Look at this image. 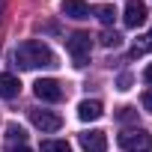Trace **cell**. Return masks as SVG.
<instances>
[{"label": "cell", "mask_w": 152, "mask_h": 152, "mask_svg": "<svg viewBox=\"0 0 152 152\" xmlns=\"http://www.w3.org/2000/svg\"><path fill=\"white\" fill-rule=\"evenodd\" d=\"M15 63L21 69H54L57 66V54L45 45V42H36V39H27L15 48Z\"/></svg>", "instance_id": "1"}, {"label": "cell", "mask_w": 152, "mask_h": 152, "mask_svg": "<svg viewBox=\"0 0 152 152\" xmlns=\"http://www.w3.org/2000/svg\"><path fill=\"white\" fill-rule=\"evenodd\" d=\"M66 48H69L75 66H87V60H90V48H93V36L84 33V30H78V33H72V36L66 39Z\"/></svg>", "instance_id": "2"}, {"label": "cell", "mask_w": 152, "mask_h": 152, "mask_svg": "<svg viewBox=\"0 0 152 152\" xmlns=\"http://www.w3.org/2000/svg\"><path fill=\"white\" fill-rule=\"evenodd\" d=\"M119 146L125 152H152V134L146 128H128L119 134Z\"/></svg>", "instance_id": "3"}, {"label": "cell", "mask_w": 152, "mask_h": 152, "mask_svg": "<svg viewBox=\"0 0 152 152\" xmlns=\"http://www.w3.org/2000/svg\"><path fill=\"white\" fill-rule=\"evenodd\" d=\"M33 93H36V99H42V102H63V87H60L54 78H39V81L33 84Z\"/></svg>", "instance_id": "4"}, {"label": "cell", "mask_w": 152, "mask_h": 152, "mask_svg": "<svg viewBox=\"0 0 152 152\" xmlns=\"http://www.w3.org/2000/svg\"><path fill=\"white\" fill-rule=\"evenodd\" d=\"M30 122H33L39 131H45V134L60 131V125H63V119H60L57 113H51V110H30Z\"/></svg>", "instance_id": "5"}, {"label": "cell", "mask_w": 152, "mask_h": 152, "mask_svg": "<svg viewBox=\"0 0 152 152\" xmlns=\"http://www.w3.org/2000/svg\"><path fill=\"white\" fill-rule=\"evenodd\" d=\"M146 3H140V0H128V3H125V12H122V24L125 27H140L143 21H146Z\"/></svg>", "instance_id": "6"}, {"label": "cell", "mask_w": 152, "mask_h": 152, "mask_svg": "<svg viewBox=\"0 0 152 152\" xmlns=\"http://www.w3.org/2000/svg\"><path fill=\"white\" fill-rule=\"evenodd\" d=\"M81 149L84 152H107V134L104 131H84L81 134Z\"/></svg>", "instance_id": "7"}, {"label": "cell", "mask_w": 152, "mask_h": 152, "mask_svg": "<svg viewBox=\"0 0 152 152\" xmlns=\"http://www.w3.org/2000/svg\"><path fill=\"white\" fill-rule=\"evenodd\" d=\"M102 113H104V107L96 99H84L78 104V119H84V122H96V119H102Z\"/></svg>", "instance_id": "8"}, {"label": "cell", "mask_w": 152, "mask_h": 152, "mask_svg": "<svg viewBox=\"0 0 152 152\" xmlns=\"http://www.w3.org/2000/svg\"><path fill=\"white\" fill-rule=\"evenodd\" d=\"M63 15L66 18H75V21H84L90 18V6H87V0H63Z\"/></svg>", "instance_id": "9"}, {"label": "cell", "mask_w": 152, "mask_h": 152, "mask_svg": "<svg viewBox=\"0 0 152 152\" xmlns=\"http://www.w3.org/2000/svg\"><path fill=\"white\" fill-rule=\"evenodd\" d=\"M21 93V81L15 75H0V96L3 99H15Z\"/></svg>", "instance_id": "10"}, {"label": "cell", "mask_w": 152, "mask_h": 152, "mask_svg": "<svg viewBox=\"0 0 152 152\" xmlns=\"http://www.w3.org/2000/svg\"><path fill=\"white\" fill-rule=\"evenodd\" d=\"M96 18H99L104 27H110V24H113V18H116V9H113L110 3H102V6H96Z\"/></svg>", "instance_id": "11"}, {"label": "cell", "mask_w": 152, "mask_h": 152, "mask_svg": "<svg viewBox=\"0 0 152 152\" xmlns=\"http://www.w3.org/2000/svg\"><path fill=\"white\" fill-rule=\"evenodd\" d=\"M99 42H102L104 48H119V45H122V36H119L116 30H104V33L99 36Z\"/></svg>", "instance_id": "12"}, {"label": "cell", "mask_w": 152, "mask_h": 152, "mask_svg": "<svg viewBox=\"0 0 152 152\" xmlns=\"http://www.w3.org/2000/svg\"><path fill=\"white\" fill-rule=\"evenodd\" d=\"M6 137H9V140H12V143H15V140H18V146H21V143H24V140H27V131H24V128H21V125H15V122H9V125H6Z\"/></svg>", "instance_id": "13"}, {"label": "cell", "mask_w": 152, "mask_h": 152, "mask_svg": "<svg viewBox=\"0 0 152 152\" xmlns=\"http://www.w3.org/2000/svg\"><path fill=\"white\" fill-rule=\"evenodd\" d=\"M140 54H152V30L134 45V51H131V57H140Z\"/></svg>", "instance_id": "14"}, {"label": "cell", "mask_w": 152, "mask_h": 152, "mask_svg": "<svg viewBox=\"0 0 152 152\" xmlns=\"http://www.w3.org/2000/svg\"><path fill=\"white\" fill-rule=\"evenodd\" d=\"M42 152H72L66 140H42Z\"/></svg>", "instance_id": "15"}, {"label": "cell", "mask_w": 152, "mask_h": 152, "mask_svg": "<svg viewBox=\"0 0 152 152\" xmlns=\"http://www.w3.org/2000/svg\"><path fill=\"white\" fill-rule=\"evenodd\" d=\"M116 119H122V122H131V119H137V110H134V107H119Z\"/></svg>", "instance_id": "16"}, {"label": "cell", "mask_w": 152, "mask_h": 152, "mask_svg": "<svg viewBox=\"0 0 152 152\" xmlns=\"http://www.w3.org/2000/svg\"><path fill=\"white\" fill-rule=\"evenodd\" d=\"M131 81H134L131 75H128V72H122V75H119V81H116V90H131Z\"/></svg>", "instance_id": "17"}, {"label": "cell", "mask_w": 152, "mask_h": 152, "mask_svg": "<svg viewBox=\"0 0 152 152\" xmlns=\"http://www.w3.org/2000/svg\"><path fill=\"white\" fill-rule=\"evenodd\" d=\"M140 102H143V110H149V113H152V90H146Z\"/></svg>", "instance_id": "18"}, {"label": "cell", "mask_w": 152, "mask_h": 152, "mask_svg": "<svg viewBox=\"0 0 152 152\" xmlns=\"http://www.w3.org/2000/svg\"><path fill=\"white\" fill-rule=\"evenodd\" d=\"M143 81H146V84H152V66H146V72H143Z\"/></svg>", "instance_id": "19"}, {"label": "cell", "mask_w": 152, "mask_h": 152, "mask_svg": "<svg viewBox=\"0 0 152 152\" xmlns=\"http://www.w3.org/2000/svg\"><path fill=\"white\" fill-rule=\"evenodd\" d=\"M12 152H33V149H30V146H24V143H21V146H15V149H12Z\"/></svg>", "instance_id": "20"}, {"label": "cell", "mask_w": 152, "mask_h": 152, "mask_svg": "<svg viewBox=\"0 0 152 152\" xmlns=\"http://www.w3.org/2000/svg\"><path fill=\"white\" fill-rule=\"evenodd\" d=\"M0 12H3V0H0Z\"/></svg>", "instance_id": "21"}]
</instances>
